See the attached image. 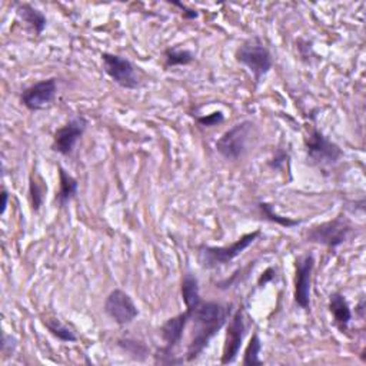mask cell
<instances>
[{
  "label": "cell",
  "mask_w": 366,
  "mask_h": 366,
  "mask_svg": "<svg viewBox=\"0 0 366 366\" xmlns=\"http://www.w3.org/2000/svg\"><path fill=\"white\" fill-rule=\"evenodd\" d=\"M197 123L205 126V128H214V126H218L221 123H224L225 121V115L224 112L218 111V112H214L211 115H206V116H199L197 119Z\"/></svg>",
  "instance_id": "23"
},
{
  "label": "cell",
  "mask_w": 366,
  "mask_h": 366,
  "mask_svg": "<svg viewBox=\"0 0 366 366\" xmlns=\"http://www.w3.org/2000/svg\"><path fill=\"white\" fill-rule=\"evenodd\" d=\"M104 312L115 324L121 327L132 324L139 315V309L135 300L122 289H115L108 295L106 302H104Z\"/></svg>",
  "instance_id": "8"
},
{
  "label": "cell",
  "mask_w": 366,
  "mask_h": 366,
  "mask_svg": "<svg viewBox=\"0 0 366 366\" xmlns=\"http://www.w3.org/2000/svg\"><path fill=\"white\" fill-rule=\"evenodd\" d=\"M352 232V224L345 216L339 215L332 221L313 225L306 232V240L310 243H318L335 249L343 245L350 238Z\"/></svg>",
  "instance_id": "4"
},
{
  "label": "cell",
  "mask_w": 366,
  "mask_h": 366,
  "mask_svg": "<svg viewBox=\"0 0 366 366\" xmlns=\"http://www.w3.org/2000/svg\"><path fill=\"white\" fill-rule=\"evenodd\" d=\"M119 346L123 348L133 359L138 360H143L149 355V349L146 348V345L133 339H121Z\"/></svg>",
  "instance_id": "22"
},
{
  "label": "cell",
  "mask_w": 366,
  "mask_h": 366,
  "mask_svg": "<svg viewBox=\"0 0 366 366\" xmlns=\"http://www.w3.org/2000/svg\"><path fill=\"white\" fill-rule=\"evenodd\" d=\"M2 215H5L6 209H8V202H9V193L6 189H2Z\"/></svg>",
  "instance_id": "27"
},
{
  "label": "cell",
  "mask_w": 366,
  "mask_h": 366,
  "mask_svg": "<svg viewBox=\"0 0 366 366\" xmlns=\"http://www.w3.org/2000/svg\"><path fill=\"white\" fill-rule=\"evenodd\" d=\"M274 278H275V269H274V268H268V269L262 274V276L259 278L257 286H259V288H264L267 283L272 282Z\"/></svg>",
  "instance_id": "25"
},
{
  "label": "cell",
  "mask_w": 366,
  "mask_h": 366,
  "mask_svg": "<svg viewBox=\"0 0 366 366\" xmlns=\"http://www.w3.org/2000/svg\"><path fill=\"white\" fill-rule=\"evenodd\" d=\"M58 93L56 78H49L26 87L20 94V103L32 112L43 111L50 106Z\"/></svg>",
  "instance_id": "9"
},
{
  "label": "cell",
  "mask_w": 366,
  "mask_h": 366,
  "mask_svg": "<svg viewBox=\"0 0 366 366\" xmlns=\"http://www.w3.org/2000/svg\"><path fill=\"white\" fill-rule=\"evenodd\" d=\"M305 147L307 159L319 168L334 166L343 156L342 149L317 128H313L305 139Z\"/></svg>",
  "instance_id": "5"
},
{
  "label": "cell",
  "mask_w": 366,
  "mask_h": 366,
  "mask_svg": "<svg viewBox=\"0 0 366 366\" xmlns=\"http://www.w3.org/2000/svg\"><path fill=\"white\" fill-rule=\"evenodd\" d=\"M89 126V122L83 116L72 118L66 125L59 128L54 135L51 149L62 156L72 154L78 140L83 136Z\"/></svg>",
  "instance_id": "10"
},
{
  "label": "cell",
  "mask_w": 366,
  "mask_h": 366,
  "mask_svg": "<svg viewBox=\"0 0 366 366\" xmlns=\"http://www.w3.org/2000/svg\"><path fill=\"white\" fill-rule=\"evenodd\" d=\"M15 349H16V339L4 334V336H2V352H4V355L13 353Z\"/></svg>",
  "instance_id": "24"
},
{
  "label": "cell",
  "mask_w": 366,
  "mask_h": 366,
  "mask_svg": "<svg viewBox=\"0 0 366 366\" xmlns=\"http://www.w3.org/2000/svg\"><path fill=\"white\" fill-rule=\"evenodd\" d=\"M246 335V324H245V312L243 307L236 309V312L232 315L228 329H226V339L224 345V353L221 363L229 365L233 363L240 352L243 338Z\"/></svg>",
  "instance_id": "11"
},
{
  "label": "cell",
  "mask_w": 366,
  "mask_h": 366,
  "mask_svg": "<svg viewBox=\"0 0 366 366\" xmlns=\"http://www.w3.org/2000/svg\"><path fill=\"white\" fill-rule=\"evenodd\" d=\"M16 12H18L19 19L23 23H26L36 36H40L43 33V30L46 29V25H47V19L40 11H37L36 8H33L29 4H18Z\"/></svg>",
  "instance_id": "14"
},
{
  "label": "cell",
  "mask_w": 366,
  "mask_h": 366,
  "mask_svg": "<svg viewBox=\"0 0 366 366\" xmlns=\"http://www.w3.org/2000/svg\"><path fill=\"white\" fill-rule=\"evenodd\" d=\"M329 310L334 317L335 324L341 331H345L350 321H352V310L350 306L345 298L343 293L341 292H334L329 298Z\"/></svg>",
  "instance_id": "13"
},
{
  "label": "cell",
  "mask_w": 366,
  "mask_h": 366,
  "mask_svg": "<svg viewBox=\"0 0 366 366\" xmlns=\"http://www.w3.org/2000/svg\"><path fill=\"white\" fill-rule=\"evenodd\" d=\"M47 192V186L40 175L32 173L29 178V195H30V203L35 212H39L40 207L44 202V196Z\"/></svg>",
  "instance_id": "17"
},
{
  "label": "cell",
  "mask_w": 366,
  "mask_h": 366,
  "mask_svg": "<svg viewBox=\"0 0 366 366\" xmlns=\"http://www.w3.org/2000/svg\"><path fill=\"white\" fill-rule=\"evenodd\" d=\"M58 171H59V192L56 195V203L61 207H65L78 195L79 182L72 175H69L62 166H59Z\"/></svg>",
  "instance_id": "15"
},
{
  "label": "cell",
  "mask_w": 366,
  "mask_h": 366,
  "mask_svg": "<svg viewBox=\"0 0 366 366\" xmlns=\"http://www.w3.org/2000/svg\"><path fill=\"white\" fill-rule=\"evenodd\" d=\"M257 209L260 211V214H262L268 221L271 222H275L283 228H293V226H299L300 225V221H296V219H292V218H285V216H281L278 215L275 211H274V206L267 203V202H260L257 203Z\"/></svg>",
  "instance_id": "21"
},
{
  "label": "cell",
  "mask_w": 366,
  "mask_h": 366,
  "mask_svg": "<svg viewBox=\"0 0 366 366\" xmlns=\"http://www.w3.org/2000/svg\"><path fill=\"white\" fill-rule=\"evenodd\" d=\"M252 129L253 123L249 121L236 123L219 138L216 142V150L228 161L239 159L246 152Z\"/></svg>",
  "instance_id": "6"
},
{
  "label": "cell",
  "mask_w": 366,
  "mask_h": 366,
  "mask_svg": "<svg viewBox=\"0 0 366 366\" xmlns=\"http://www.w3.org/2000/svg\"><path fill=\"white\" fill-rule=\"evenodd\" d=\"M43 325L50 332L51 336H55L61 342L72 343V342L78 341L76 332L72 328H69L68 325L62 324L59 319H44Z\"/></svg>",
  "instance_id": "18"
},
{
  "label": "cell",
  "mask_w": 366,
  "mask_h": 366,
  "mask_svg": "<svg viewBox=\"0 0 366 366\" xmlns=\"http://www.w3.org/2000/svg\"><path fill=\"white\" fill-rule=\"evenodd\" d=\"M260 352H262V341H260L257 334H253L243 355V366H259L264 360L260 359Z\"/></svg>",
  "instance_id": "20"
},
{
  "label": "cell",
  "mask_w": 366,
  "mask_h": 366,
  "mask_svg": "<svg viewBox=\"0 0 366 366\" xmlns=\"http://www.w3.org/2000/svg\"><path fill=\"white\" fill-rule=\"evenodd\" d=\"M173 6L179 8V9L183 12V18H185V19H196V18H197V12H196V11L189 9L188 6H185V5L179 4V2H175Z\"/></svg>",
  "instance_id": "26"
},
{
  "label": "cell",
  "mask_w": 366,
  "mask_h": 366,
  "mask_svg": "<svg viewBox=\"0 0 366 366\" xmlns=\"http://www.w3.org/2000/svg\"><path fill=\"white\" fill-rule=\"evenodd\" d=\"M231 312L232 305H222L211 300H200L193 307L190 317V321L193 322V332L186 349L188 362H193L200 356L218 332L226 325Z\"/></svg>",
  "instance_id": "1"
},
{
  "label": "cell",
  "mask_w": 366,
  "mask_h": 366,
  "mask_svg": "<svg viewBox=\"0 0 366 366\" xmlns=\"http://www.w3.org/2000/svg\"><path fill=\"white\" fill-rule=\"evenodd\" d=\"M296 276H295V291L293 298L298 306L307 309L310 306V285L312 274L315 268V257L313 255H305L296 260Z\"/></svg>",
  "instance_id": "12"
},
{
  "label": "cell",
  "mask_w": 366,
  "mask_h": 366,
  "mask_svg": "<svg viewBox=\"0 0 366 366\" xmlns=\"http://www.w3.org/2000/svg\"><path fill=\"white\" fill-rule=\"evenodd\" d=\"M260 233L262 232L259 229L253 231L240 236L238 240L228 246H199V260L202 267L206 269H214L232 262L233 259L240 256L260 236Z\"/></svg>",
  "instance_id": "3"
},
{
  "label": "cell",
  "mask_w": 366,
  "mask_h": 366,
  "mask_svg": "<svg viewBox=\"0 0 366 366\" xmlns=\"http://www.w3.org/2000/svg\"><path fill=\"white\" fill-rule=\"evenodd\" d=\"M235 59L238 63L245 66L252 73L256 83L262 80L274 66L269 49L259 37H252L245 40L236 49Z\"/></svg>",
  "instance_id": "2"
},
{
  "label": "cell",
  "mask_w": 366,
  "mask_h": 366,
  "mask_svg": "<svg viewBox=\"0 0 366 366\" xmlns=\"http://www.w3.org/2000/svg\"><path fill=\"white\" fill-rule=\"evenodd\" d=\"M195 61V55L190 50L186 49H178V47H169L165 50V63L166 68H175V66H188Z\"/></svg>",
  "instance_id": "19"
},
{
  "label": "cell",
  "mask_w": 366,
  "mask_h": 366,
  "mask_svg": "<svg viewBox=\"0 0 366 366\" xmlns=\"http://www.w3.org/2000/svg\"><path fill=\"white\" fill-rule=\"evenodd\" d=\"M102 62L104 73L116 85L129 90L139 87L140 82L136 75V68L129 59L106 51V54H102Z\"/></svg>",
  "instance_id": "7"
},
{
  "label": "cell",
  "mask_w": 366,
  "mask_h": 366,
  "mask_svg": "<svg viewBox=\"0 0 366 366\" xmlns=\"http://www.w3.org/2000/svg\"><path fill=\"white\" fill-rule=\"evenodd\" d=\"M181 292H182V299L185 302L186 307L193 309L200 300V291H199V281L197 278L188 272L183 275L182 278V286H181Z\"/></svg>",
  "instance_id": "16"
}]
</instances>
